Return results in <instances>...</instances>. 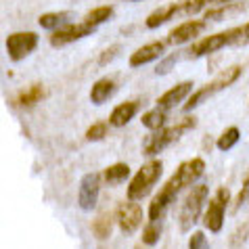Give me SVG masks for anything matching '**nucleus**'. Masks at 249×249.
Instances as JSON below:
<instances>
[{
    "label": "nucleus",
    "instance_id": "obj_33",
    "mask_svg": "<svg viewBox=\"0 0 249 249\" xmlns=\"http://www.w3.org/2000/svg\"><path fill=\"white\" fill-rule=\"evenodd\" d=\"M117 53H120V46H109L107 51H105V53H103L101 57H99V63H101V65H107L109 61H111Z\"/></svg>",
    "mask_w": 249,
    "mask_h": 249
},
{
    "label": "nucleus",
    "instance_id": "obj_1",
    "mask_svg": "<svg viewBox=\"0 0 249 249\" xmlns=\"http://www.w3.org/2000/svg\"><path fill=\"white\" fill-rule=\"evenodd\" d=\"M241 44H247L245 42L243 25L232 27V30H226V32H220V34H212V36L203 38L201 42L193 44L189 48V57H203V54H212V53L220 51V48L241 46Z\"/></svg>",
    "mask_w": 249,
    "mask_h": 249
},
{
    "label": "nucleus",
    "instance_id": "obj_16",
    "mask_svg": "<svg viewBox=\"0 0 249 249\" xmlns=\"http://www.w3.org/2000/svg\"><path fill=\"white\" fill-rule=\"evenodd\" d=\"M138 107H141V103H138V101L120 103V105H117L113 111H111V115H109V124H111L113 128H124V126H126V124L136 115Z\"/></svg>",
    "mask_w": 249,
    "mask_h": 249
},
{
    "label": "nucleus",
    "instance_id": "obj_35",
    "mask_svg": "<svg viewBox=\"0 0 249 249\" xmlns=\"http://www.w3.org/2000/svg\"><path fill=\"white\" fill-rule=\"evenodd\" d=\"M130 2H136V0H130Z\"/></svg>",
    "mask_w": 249,
    "mask_h": 249
},
{
    "label": "nucleus",
    "instance_id": "obj_29",
    "mask_svg": "<svg viewBox=\"0 0 249 249\" xmlns=\"http://www.w3.org/2000/svg\"><path fill=\"white\" fill-rule=\"evenodd\" d=\"M105 136H107V124L105 122H96L86 130V141H90V142L103 141Z\"/></svg>",
    "mask_w": 249,
    "mask_h": 249
},
{
    "label": "nucleus",
    "instance_id": "obj_2",
    "mask_svg": "<svg viewBox=\"0 0 249 249\" xmlns=\"http://www.w3.org/2000/svg\"><path fill=\"white\" fill-rule=\"evenodd\" d=\"M241 69L239 65H231V67H226L222 73L220 75H216L210 84H205L203 88H199V90L195 92V94H191L189 99H186V103H184V111H193L197 105H201V103L205 101V99H210L212 94H216V92H220V90H224V88H228V86H232L234 82L239 80V75H241Z\"/></svg>",
    "mask_w": 249,
    "mask_h": 249
},
{
    "label": "nucleus",
    "instance_id": "obj_34",
    "mask_svg": "<svg viewBox=\"0 0 249 249\" xmlns=\"http://www.w3.org/2000/svg\"><path fill=\"white\" fill-rule=\"evenodd\" d=\"M220 4H226V2H234V0H218Z\"/></svg>",
    "mask_w": 249,
    "mask_h": 249
},
{
    "label": "nucleus",
    "instance_id": "obj_28",
    "mask_svg": "<svg viewBox=\"0 0 249 249\" xmlns=\"http://www.w3.org/2000/svg\"><path fill=\"white\" fill-rule=\"evenodd\" d=\"M159 237H161V222H159V218L157 220H151V222L144 226V231H142V243L144 245H155Z\"/></svg>",
    "mask_w": 249,
    "mask_h": 249
},
{
    "label": "nucleus",
    "instance_id": "obj_14",
    "mask_svg": "<svg viewBox=\"0 0 249 249\" xmlns=\"http://www.w3.org/2000/svg\"><path fill=\"white\" fill-rule=\"evenodd\" d=\"M203 172H205V161L203 159H199V157H195V159H191V161L180 163V168H178L174 174L180 178L184 186H191L203 176Z\"/></svg>",
    "mask_w": 249,
    "mask_h": 249
},
{
    "label": "nucleus",
    "instance_id": "obj_23",
    "mask_svg": "<svg viewBox=\"0 0 249 249\" xmlns=\"http://www.w3.org/2000/svg\"><path fill=\"white\" fill-rule=\"evenodd\" d=\"M44 96V88L36 84V86H30L27 90H23L21 94L17 96V105H21V107H32V105H36V103L40 101Z\"/></svg>",
    "mask_w": 249,
    "mask_h": 249
},
{
    "label": "nucleus",
    "instance_id": "obj_19",
    "mask_svg": "<svg viewBox=\"0 0 249 249\" xmlns=\"http://www.w3.org/2000/svg\"><path fill=\"white\" fill-rule=\"evenodd\" d=\"M128 176H130V168H128V163H124V161L109 165V168L103 172V180H105L107 184H111V186L124 182Z\"/></svg>",
    "mask_w": 249,
    "mask_h": 249
},
{
    "label": "nucleus",
    "instance_id": "obj_27",
    "mask_svg": "<svg viewBox=\"0 0 249 249\" xmlns=\"http://www.w3.org/2000/svg\"><path fill=\"white\" fill-rule=\"evenodd\" d=\"M92 232L99 241L109 239V234H111V216H109V213H103V216L96 218L94 224H92Z\"/></svg>",
    "mask_w": 249,
    "mask_h": 249
},
{
    "label": "nucleus",
    "instance_id": "obj_21",
    "mask_svg": "<svg viewBox=\"0 0 249 249\" xmlns=\"http://www.w3.org/2000/svg\"><path fill=\"white\" fill-rule=\"evenodd\" d=\"M69 19H71V13L61 11V13H44L42 17L38 19V23L44 27V30H57L61 25H67Z\"/></svg>",
    "mask_w": 249,
    "mask_h": 249
},
{
    "label": "nucleus",
    "instance_id": "obj_6",
    "mask_svg": "<svg viewBox=\"0 0 249 249\" xmlns=\"http://www.w3.org/2000/svg\"><path fill=\"white\" fill-rule=\"evenodd\" d=\"M231 203V191L228 189H218L216 197L210 201L207 205V212L203 216V224L210 232H220L224 226V213H226V207Z\"/></svg>",
    "mask_w": 249,
    "mask_h": 249
},
{
    "label": "nucleus",
    "instance_id": "obj_18",
    "mask_svg": "<svg viewBox=\"0 0 249 249\" xmlns=\"http://www.w3.org/2000/svg\"><path fill=\"white\" fill-rule=\"evenodd\" d=\"M176 15H178V2H172V4H165L161 9L153 11L144 23H147V27H151V30H155V27H161L163 23H168L170 19Z\"/></svg>",
    "mask_w": 249,
    "mask_h": 249
},
{
    "label": "nucleus",
    "instance_id": "obj_22",
    "mask_svg": "<svg viewBox=\"0 0 249 249\" xmlns=\"http://www.w3.org/2000/svg\"><path fill=\"white\" fill-rule=\"evenodd\" d=\"M247 9V4H243V2H231L228 4L226 2V6H220V9H212V11H207L205 13V19H212V21H220V19H226V17H231V15H234V13H239L241 11H245Z\"/></svg>",
    "mask_w": 249,
    "mask_h": 249
},
{
    "label": "nucleus",
    "instance_id": "obj_9",
    "mask_svg": "<svg viewBox=\"0 0 249 249\" xmlns=\"http://www.w3.org/2000/svg\"><path fill=\"white\" fill-rule=\"evenodd\" d=\"M92 34V25H88L86 21L84 23H67V25H61L57 27L53 34H51V44L53 46H67L71 42H78L84 36H90Z\"/></svg>",
    "mask_w": 249,
    "mask_h": 249
},
{
    "label": "nucleus",
    "instance_id": "obj_11",
    "mask_svg": "<svg viewBox=\"0 0 249 249\" xmlns=\"http://www.w3.org/2000/svg\"><path fill=\"white\" fill-rule=\"evenodd\" d=\"M99 191H101V176L99 174H86L80 182V195H78V203L82 210L92 212L99 201Z\"/></svg>",
    "mask_w": 249,
    "mask_h": 249
},
{
    "label": "nucleus",
    "instance_id": "obj_26",
    "mask_svg": "<svg viewBox=\"0 0 249 249\" xmlns=\"http://www.w3.org/2000/svg\"><path fill=\"white\" fill-rule=\"evenodd\" d=\"M113 15V6H96V9H92L90 13H86V17H84V21L88 25H101L103 21H107L109 17Z\"/></svg>",
    "mask_w": 249,
    "mask_h": 249
},
{
    "label": "nucleus",
    "instance_id": "obj_25",
    "mask_svg": "<svg viewBox=\"0 0 249 249\" xmlns=\"http://www.w3.org/2000/svg\"><path fill=\"white\" fill-rule=\"evenodd\" d=\"M239 138H241V130L237 126H231V128H226L222 134H220L218 138V149L220 151H231L234 144L239 142Z\"/></svg>",
    "mask_w": 249,
    "mask_h": 249
},
{
    "label": "nucleus",
    "instance_id": "obj_32",
    "mask_svg": "<svg viewBox=\"0 0 249 249\" xmlns=\"http://www.w3.org/2000/svg\"><path fill=\"white\" fill-rule=\"evenodd\" d=\"M189 247L191 249H201V247H207V239H205V234L199 231V232H195L191 237V241H189Z\"/></svg>",
    "mask_w": 249,
    "mask_h": 249
},
{
    "label": "nucleus",
    "instance_id": "obj_5",
    "mask_svg": "<svg viewBox=\"0 0 249 249\" xmlns=\"http://www.w3.org/2000/svg\"><path fill=\"white\" fill-rule=\"evenodd\" d=\"M207 195H210L207 184L193 186L191 193L186 195L184 203H182V210H180V216H178V224H180L182 232L191 231V228L197 224L199 216H201V210H203V203L207 201Z\"/></svg>",
    "mask_w": 249,
    "mask_h": 249
},
{
    "label": "nucleus",
    "instance_id": "obj_17",
    "mask_svg": "<svg viewBox=\"0 0 249 249\" xmlns=\"http://www.w3.org/2000/svg\"><path fill=\"white\" fill-rule=\"evenodd\" d=\"M115 90H117L115 78H103V80H99V82H96V84L92 86V90H90V101L94 103V105H103V103H107L109 99H111Z\"/></svg>",
    "mask_w": 249,
    "mask_h": 249
},
{
    "label": "nucleus",
    "instance_id": "obj_3",
    "mask_svg": "<svg viewBox=\"0 0 249 249\" xmlns=\"http://www.w3.org/2000/svg\"><path fill=\"white\" fill-rule=\"evenodd\" d=\"M161 172H163V165L161 161H149L144 163L141 170L136 172L134 180L128 184V199H132V201H141L149 195L151 191H153V186L157 184V180L161 178Z\"/></svg>",
    "mask_w": 249,
    "mask_h": 249
},
{
    "label": "nucleus",
    "instance_id": "obj_15",
    "mask_svg": "<svg viewBox=\"0 0 249 249\" xmlns=\"http://www.w3.org/2000/svg\"><path fill=\"white\" fill-rule=\"evenodd\" d=\"M191 90H193V82H182V84H176L174 88L165 90L161 96L157 99V105L163 107V109H172L176 107L178 103H182L186 96H191Z\"/></svg>",
    "mask_w": 249,
    "mask_h": 249
},
{
    "label": "nucleus",
    "instance_id": "obj_4",
    "mask_svg": "<svg viewBox=\"0 0 249 249\" xmlns=\"http://www.w3.org/2000/svg\"><path fill=\"white\" fill-rule=\"evenodd\" d=\"M195 126V120L193 117H189V120L180 122L178 126H172V128H157L153 130V134L147 136V141H144V155H155L159 153V151H163L165 147H170L172 142H176L178 138H180L184 132H189V130Z\"/></svg>",
    "mask_w": 249,
    "mask_h": 249
},
{
    "label": "nucleus",
    "instance_id": "obj_20",
    "mask_svg": "<svg viewBox=\"0 0 249 249\" xmlns=\"http://www.w3.org/2000/svg\"><path fill=\"white\" fill-rule=\"evenodd\" d=\"M165 122H168V109H163V107H159V105L142 115V126H147L149 130L163 128Z\"/></svg>",
    "mask_w": 249,
    "mask_h": 249
},
{
    "label": "nucleus",
    "instance_id": "obj_8",
    "mask_svg": "<svg viewBox=\"0 0 249 249\" xmlns=\"http://www.w3.org/2000/svg\"><path fill=\"white\" fill-rule=\"evenodd\" d=\"M182 189H186V186L182 184L180 178L174 174V176L170 178V182L165 184L163 189L153 197V201H151V205H149V218H151V220L161 218L163 212H165V207H168L172 201H174L176 195H178V193H180Z\"/></svg>",
    "mask_w": 249,
    "mask_h": 249
},
{
    "label": "nucleus",
    "instance_id": "obj_31",
    "mask_svg": "<svg viewBox=\"0 0 249 249\" xmlns=\"http://www.w3.org/2000/svg\"><path fill=\"white\" fill-rule=\"evenodd\" d=\"M247 234H249V222H245L243 226L239 228V237H237V234H232V237H231V245H243L245 239H247Z\"/></svg>",
    "mask_w": 249,
    "mask_h": 249
},
{
    "label": "nucleus",
    "instance_id": "obj_7",
    "mask_svg": "<svg viewBox=\"0 0 249 249\" xmlns=\"http://www.w3.org/2000/svg\"><path fill=\"white\" fill-rule=\"evenodd\" d=\"M38 34L34 32H19V34H11L6 38V53H9L11 61H23L25 57L38 48Z\"/></svg>",
    "mask_w": 249,
    "mask_h": 249
},
{
    "label": "nucleus",
    "instance_id": "obj_10",
    "mask_svg": "<svg viewBox=\"0 0 249 249\" xmlns=\"http://www.w3.org/2000/svg\"><path fill=\"white\" fill-rule=\"evenodd\" d=\"M115 220H117V224H120V228L126 234L134 232L136 228H138V224L142 222V210H141V205H138L136 201H132V199H128L126 203H122L120 207H117Z\"/></svg>",
    "mask_w": 249,
    "mask_h": 249
},
{
    "label": "nucleus",
    "instance_id": "obj_12",
    "mask_svg": "<svg viewBox=\"0 0 249 249\" xmlns=\"http://www.w3.org/2000/svg\"><path fill=\"white\" fill-rule=\"evenodd\" d=\"M203 30H205V21H201V19H197V21H186L182 25H178L176 30H172L165 40H168L170 44H184V42H189V40L197 38Z\"/></svg>",
    "mask_w": 249,
    "mask_h": 249
},
{
    "label": "nucleus",
    "instance_id": "obj_30",
    "mask_svg": "<svg viewBox=\"0 0 249 249\" xmlns=\"http://www.w3.org/2000/svg\"><path fill=\"white\" fill-rule=\"evenodd\" d=\"M176 54H170V57H165L161 63H159L157 67H155V71L159 73V75H165V73H170L172 69H174V65H176Z\"/></svg>",
    "mask_w": 249,
    "mask_h": 249
},
{
    "label": "nucleus",
    "instance_id": "obj_13",
    "mask_svg": "<svg viewBox=\"0 0 249 249\" xmlns=\"http://www.w3.org/2000/svg\"><path fill=\"white\" fill-rule=\"evenodd\" d=\"M163 51H165V46H163V42H159V40L157 42H151V44H144L130 54V67H141L144 63H151V61H155L157 57H161Z\"/></svg>",
    "mask_w": 249,
    "mask_h": 249
},
{
    "label": "nucleus",
    "instance_id": "obj_24",
    "mask_svg": "<svg viewBox=\"0 0 249 249\" xmlns=\"http://www.w3.org/2000/svg\"><path fill=\"white\" fill-rule=\"evenodd\" d=\"M212 2H218V0H180L178 2V15H197Z\"/></svg>",
    "mask_w": 249,
    "mask_h": 249
}]
</instances>
